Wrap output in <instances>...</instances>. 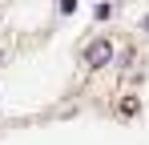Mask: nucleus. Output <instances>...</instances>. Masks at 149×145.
Returning a JSON list of instances; mask_svg holds the SVG:
<instances>
[{
	"instance_id": "obj_1",
	"label": "nucleus",
	"mask_w": 149,
	"mask_h": 145,
	"mask_svg": "<svg viewBox=\"0 0 149 145\" xmlns=\"http://www.w3.org/2000/svg\"><path fill=\"white\" fill-rule=\"evenodd\" d=\"M109 56H113V45L109 40H93L89 52H85V65L89 69H101V65H109Z\"/></svg>"
},
{
	"instance_id": "obj_3",
	"label": "nucleus",
	"mask_w": 149,
	"mask_h": 145,
	"mask_svg": "<svg viewBox=\"0 0 149 145\" xmlns=\"http://www.w3.org/2000/svg\"><path fill=\"white\" fill-rule=\"evenodd\" d=\"M61 12H77V0H61Z\"/></svg>"
},
{
	"instance_id": "obj_4",
	"label": "nucleus",
	"mask_w": 149,
	"mask_h": 145,
	"mask_svg": "<svg viewBox=\"0 0 149 145\" xmlns=\"http://www.w3.org/2000/svg\"><path fill=\"white\" fill-rule=\"evenodd\" d=\"M141 24H145V28H149V16H145V20H141Z\"/></svg>"
},
{
	"instance_id": "obj_2",
	"label": "nucleus",
	"mask_w": 149,
	"mask_h": 145,
	"mask_svg": "<svg viewBox=\"0 0 149 145\" xmlns=\"http://www.w3.org/2000/svg\"><path fill=\"white\" fill-rule=\"evenodd\" d=\"M109 16H113V4L101 0V4H97V20H109Z\"/></svg>"
}]
</instances>
